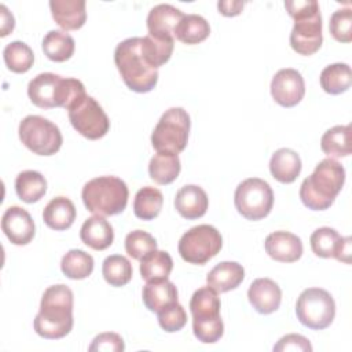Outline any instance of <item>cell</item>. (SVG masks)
Listing matches in <instances>:
<instances>
[{
	"label": "cell",
	"instance_id": "39",
	"mask_svg": "<svg viewBox=\"0 0 352 352\" xmlns=\"http://www.w3.org/2000/svg\"><path fill=\"white\" fill-rule=\"evenodd\" d=\"M331 36L340 43L352 41V10L340 8L333 12L329 22Z\"/></svg>",
	"mask_w": 352,
	"mask_h": 352
},
{
	"label": "cell",
	"instance_id": "14",
	"mask_svg": "<svg viewBox=\"0 0 352 352\" xmlns=\"http://www.w3.org/2000/svg\"><path fill=\"white\" fill-rule=\"evenodd\" d=\"M311 249L318 257H334L345 264L351 263V238L341 236L334 228L320 227L309 238Z\"/></svg>",
	"mask_w": 352,
	"mask_h": 352
},
{
	"label": "cell",
	"instance_id": "7",
	"mask_svg": "<svg viewBox=\"0 0 352 352\" xmlns=\"http://www.w3.org/2000/svg\"><path fill=\"white\" fill-rule=\"evenodd\" d=\"M220 298L217 292L205 286L194 292L190 300L194 336L204 344L217 342L224 333L220 318Z\"/></svg>",
	"mask_w": 352,
	"mask_h": 352
},
{
	"label": "cell",
	"instance_id": "43",
	"mask_svg": "<svg viewBox=\"0 0 352 352\" xmlns=\"http://www.w3.org/2000/svg\"><path fill=\"white\" fill-rule=\"evenodd\" d=\"M243 4H245L243 1H236V0L219 1L217 8H219V12L223 14L224 16H235L242 12Z\"/></svg>",
	"mask_w": 352,
	"mask_h": 352
},
{
	"label": "cell",
	"instance_id": "37",
	"mask_svg": "<svg viewBox=\"0 0 352 352\" xmlns=\"http://www.w3.org/2000/svg\"><path fill=\"white\" fill-rule=\"evenodd\" d=\"M104 280L114 287L125 286L132 279V264L121 254H111L104 258L102 265Z\"/></svg>",
	"mask_w": 352,
	"mask_h": 352
},
{
	"label": "cell",
	"instance_id": "29",
	"mask_svg": "<svg viewBox=\"0 0 352 352\" xmlns=\"http://www.w3.org/2000/svg\"><path fill=\"white\" fill-rule=\"evenodd\" d=\"M15 191L21 201L34 204L44 197L47 180L37 170H23L15 179Z\"/></svg>",
	"mask_w": 352,
	"mask_h": 352
},
{
	"label": "cell",
	"instance_id": "11",
	"mask_svg": "<svg viewBox=\"0 0 352 352\" xmlns=\"http://www.w3.org/2000/svg\"><path fill=\"white\" fill-rule=\"evenodd\" d=\"M297 319L305 327L323 330L336 316V302L331 294L320 287H309L301 292L296 302Z\"/></svg>",
	"mask_w": 352,
	"mask_h": 352
},
{
	"label": "cell",
	"instance_id": "13",
	"mask_svg": "<svg viewBox=\"0 0 352 352\" xmlns=\"http://www.w3.org/2000/svg\"><path fill=\"white\" fill-rule=\"evenodd\" d=\"M73 128L84 138L96 140L103 138L110 128V120L102 106L89 95H82L69 109Z\"/></svg>",
	"mask_w": 352,
	"mask_h": 352
},
{
	"label": "cell",
	"instance_id": "27",
	"mask_svg": "<svg viewBox=\"0 0 352 352\" xmlns=\"http://www.w3.org/2000/svg\"><path fill=\"white\" fill-rule=\"evenodd\" d=\"M182 165L177 154L157 151L148 164V175L158 184H170L180 173Z\"/></svg>",
	"mask_w": 352,
	"mask_h": 352
},
{
	"label": "cell",
	"instance_id": "19",
	"mask_svg": "<svg viewBox=\"0 0 352 352\" xmlns=\"http://www.w3.org/2000/svg\"><path fill=\"white\" fill-rule=\"evenodd\" d=\"M265 252L271 258L280 263H294L302 256L301 239L289 231L271 232L264 242Z\"/></svg>",
	"mask_w": 352,
	"mask_h": 352
},
{
	"label": "cell",
	"instance_id": "41",
	"mask_svg": "<svg viewBox=\"0 0 352 352\" xmlns=\"http://www.w3.org/2000/svg\"><path fill=\"white\" fill-rule=\"evenodd\" d=\"M91 352L94 351H106V352H122L125 349L124 340L117 333H102L96 336L92 344L88 348Z\"/></svg>",
	"mask_w": 352,
	"mask_h": 352
},
{
	"label": "cell",
	"instance_id": "22",
	"mask_svg": "<svg viewBox=\"0 0 352 352\" xmlns=\"http://www.w3.org/2000/svg\"><path fill=\"white\" fill-rule=\"evenodd\" d=\"M245 278L243 267L236 261H221L206 275V283L217 293L236 289Z\"/></svg>",
	"mask_w": 352,
	"mask_h": 352
},
{
	"label": "cell",
	"instance_id": "17",
	"mask_svg": "<svg viewBox=\"0 0 352 352\" xmlns=\"http://www.w3.org/2000/svg\"><path fill=\"white\" fill-rule=\"evenodd\" d=\"M183 16L184 14L170 4L153 7L146 21L148 34L160 40H175V30Z\"/></svg>",
	"mask_w": 352,
	"mask_h": 352
},
{
	"label": "cell",
	"instance_id": "15",
	"mask_svg": "<svg viewBox=\"0 0 352 352\" xmlns=\"http://www.w3.org/2000/svg\"><path fill=\"white\" fill-rule=\"evenodd\" d=\"M305 94V82L300 72L292 67L280 69L271 81V95L282 107H293L301 102Z\"/></svg>",
	"mask_w": 352,
	"mask_h": 352
},
{
	"label": "cell",
	"instance_id": "18",
	"mask_svg": "<svg viewBox=\"0 0 352 352\" xmlns=\"http://www.w3.org/2000/svg\"><path fill=\"white\" fill-rule=\"evenodd\" d=\"M248 298L258 314L268 315L279 308L282 301V290L275 280L270 278H258L250 283Z\"/></svg>",
	"mask_w": 352,
	"mask_h": 352
},
{
	"label": "cell",
	"instance_id": "38",
	"mask_svg": "<svg viewBox=\"0 0 352 352\" xmlns=\"http://www.w3.org/2000/svg\"><path fill=\"white\" fill-rule=\"evenodd\" d=\"M155 249H157L155 238L143 230H135L129 232L125 238V250L135 260H140L147 253Z\"/></svg>",
	"mask_w": 352,
	"mask_h": 352
},
{
	"label": "cell",
	"instance_id": "10",
	"mask_svg": "<svg viewBox=\"0 0 352 352\" xmlns=\"http://www.w3.org/2000/svg\"><path fill=\"white\" fill-rule=\"evenodd\" d=\"M18 135L22 144L37 155H52L63 143L59 128L41 116L25 117L19 122Z\"/></svg>",
	"mask_w": 352,
	"mask_h": 352
},
{
	"label": "cell",
	"instance_id": "35",
	"mask_svg": "<svg viewBox=\"0 0 352 352\" xmlns=\"http://www.w3.org/2000/svg\"><path fill=\"white\" fill-rule=\"evenodd\" d=\"M60 270L70 279H85L94 271V257L81 249H72L62 257Z\"/></svg>",
	"mask_w": 352,
	"mask_h": 352
},
{
	"label": "cell",
	"instance_id": "2",
	"mask_svg": "<svg viewBox=\"0 0 352 352\" xmlns=\"http://www.w3.org/2000/svg\"><path fill=\"white\" fill-rule=\"evenodd\" d=\"M73 329V292L66 285H54L45 289L40 311L34 318V330L48 340H58Z\"/></svg>",
	"mask_w": 352,
	"mask_h": 352
},
{
	"label": "cell",
	"instance_id": "23",
	"mask_svg": "<svg viewBox=\"0 0 352 352\" xmlns=\"http://www.w3.org/2000/svg\"><path fill=\"white\" fill-rule=\"evenodd\" d=\"M81 241L95 249V250H104L107 249L114 241V231L111 224L99 214H95L84 221L80 230Z\"/></svg>",
	"mask_w": 352,
	"mask_h": 352
},
{
	"label": "cell",
	"instance_id": "12",
	"mask_svg": "<svg viewBox=\"0 0 352 352\" xmlns=\"http://www.w3.org/2000/svg\"><path fill=\"white\" fill-rule=\"evenodd\" d=\"M234 204L239 214L248 220L267 217L274 205L271 186L258 177H249L238 184L234 194Z\"/></svg>",
	"mask_w": 352,
	"mask_h": 352
},
{
	"label": "cell",
	"instance_id": "33",
	"mask_svg": "<svg viewBox=\"0 0 352 352\" xmlns=\"http://www.w3.org/2000/svg\"><path fill=\"white\" fill-rule=\"evenodd\" d=\"M352 84L351 67L346 63H331L320 73V85L324 92L338 95L349 89Z\"/></svg>",
	"mask_w": 352,
	"mask_h": 352
},
{
	"label": "cell",
	"instance_id": "9",
	"mask_svg": "<svg viewBox=\"0 0 352 352\" xmlns=\"http://www.w3.org/2000/svg\"><path fill=\"white\" fill-rule=\"evenodd\" d=\"M221 246L223 238L217 228L209 224H199L183 234L177 250L184 261L204 265L220 252Z\"/></svg>",
	"mask_w": 352,
	"mask_h": 352
},
{
	"label": "cell",
	"instance_id": "44",
	"mask_svg": "<svg viewBox=\"0 0 352 352\" xmlns=\"http://www.w3.org/2000/svg\"><path fill=\"white\" fill-rule=\"evenodd\" d=\"M0 11H1V37H6L10 32H12L14 26H15V21L12 14L7 10V7L4 4L0 6Z\"/></svg>",
	"mask_w": 352,
	"mask_h": 352
},
{
	"label": "cell",
	"instance_id": "40",
	"mask_svg": "<svg viewBox=\"0 0 352 352\" xmlns=\"http://www.w3.org/2000/svg\"><path fill=\"white\" fill-rule=\"evenodd\" d=\"M157 315H158V323L161 329L168 333L179 331L187 323V314L183 305L179 304L177 301L162 308L160 312H157Z\"/></svg>",
	"mask_w": 352,
	"mask_h": 352
},
{
	"label": "cell",
	"instance_id": "42",
	"mask_svg": "<svg viewBox=\"0 0 352 352\" xmlns=\"http://www.w3.org/2000/svg\"><path fill=\"white\" fill-rule=\"evenodd\" d=\"M275 352H285V351H301V352H311L312 345L308 338L301 334H286L283 336L276 345H274Z\"/></svg>",
	"mask_w": 352,
	"mask_h": 352
},
{
	"label": "cell",
	"instance_id": "36",
	"mask_svg": "<svg viewBox=\"0 0 352 352\" xmlns=\"http://www.w3.org/2000/svg\"><path fill=\"white\" fill-rule=\"evenodd\" d=\"M4 63L8 70L14 73H26L30 70L34 62V54L32 48L23 41H11L3 51Z\"/></svg>",
	"mask_w": 352,
	"mask_h": 352
},
{
	"label": "cell",
	"instance_id": "30",
	"mask_svg": "<svg viewBox=\"0 0 352 352\" xmlns=\"http://www.w3.org/2000/svg\"><path fill=\"white\" fill-rule=\"evenodd\" d=\"M320 148L330 158L348 157L351 154V126L336 125L327 129L320 139Z\"/></svg>",
	"mask_w": 352,
	"mask_h": 352
},
{
	"label": "cell",
	"instance_id": "3",
	"mask_svg": "<svg viewBox=\"0 0 352 352\" xmlns=\"http://www.w3.org/2000/svg\"><path fill=\"white\" fill-rule=\"evenodd\" d=\"M344 182V166L334 158H324L301 183L300 198L311 210H326L333 205Z\"/></svg>",
	"mask_w": 352,
	"mask_h": 352
},
{
	"label": "cell",
	"instance_id": "34",
	"mask_svg": "<svg viewBox=\"0 0 352 352\" xmlns=\"http://www.w3.org/2000/svg\"><path fill=\"white\" fill-rule=\"evenodd\" d=\"M162 204H164L162 192L155 187L146 186V187H142L135 195L133 213L138 219L153 220L160 214L162 209Z\"/></svg>",
	"mask_w": 352,
	"mask_h": 352
},
{
	"label": "cell",
	"instance_id": "5",
	"mask_svg": "<svg viewBox=\"0 0 352 352\" xmlns=\"http://www.w3.org/2000/svg\"><path fill=\"white\" fill-rule=\"evenodd\" d=\"M30 102L40 109H69L85 95L84 84L77 78H65L55 73H40L28 85Z\"/></svg>",
	"mask_w": 352,
	"mask_h": 352
},
{
	"label": "cell",
	"instance_id": "1",
	"mask_svg": "<svg viewBox=\"0 0 352 352\" xmlns=\"http://www.w3.org/2000/svg\"><path fill=\"white\" fill-rule=\"evenodd\" d=\"M114 63L131 91L146 94L157 85L158 69L146 54L143 37H129L121 41L114 51Z\"/></svg>",
	"mask_w": 352,
	"mask_h": 352
},
{
	"label": "cell",
	"instance_id": "24",
	"mask_svg": "<svg viewBox=\"0 0 352 352\" xmlns=\"http://www.w3.org/2000/svg\"><path fill=\"white\" fill-rule=\"evenodd\" d=\"M301 158L292 148L276 150L270 161V172L272 177L280 183H293L301 172Z\"/></svg>",
	"mask_w": 352,
	"mask_h": 352
},
{
	"label": "cell",
	"instance_id": "28",
	"mask_svg": "<svg viewBox=\"0 0 352 352\" xmlns=\"http://www.w3.org/2000/svg\"><path fill=\"white\" fill-rule=\"evenodd\" d=\"M173 268L172 257L164 250H151L140 258V275L146 282L168 279Z\"/></svg>",
	"mask_w": 352,
	"mask_h": 352
},
{
	"label": "cell",
	"instance_id": "26",
	"mask_svg": "<svg viewBox=\"0 0 352 352\" xmlns=\"http://www.w3.org/2000/svg\"><path fill=\"white\" fill-rule=\"evenodd\" d=\"M142 298L146 308L157 314L162 308L177 301V289L168 279L151 280L144 285Z\"/></svg>",
	"mask_w": 352,
	"mask_h": 352
},
{
	"label": "cell",
	"instance_id": "21",
	"mask_svg": "<svg viewBox=\"0 0 352 352\" xmlns=\"http://www.w3.org/2000/svg\"><path fill=\"white\" fill-rule=\"evenodd\" d=\"M50 8L54 21L63 30H77L87 21L84 0H51Z\"/></svg>",
	"mask_w": 352,
	"mask_h": 352
},
{
	"label": "cell",
	"instance_id": "8",
	"mask_svg": "<svg viewBox=\"0 0 352 352\" xmlns=\"http://www.w3.org/2000/svg\"><path fill=\"white\" fill-rule=\"evenodd\" d=\"M190 116L183 107L168 109L151 133V144L157 151L182 153L188 142Z\"/></svg>",
	"mask_w": 352,
	"mask_h": 352
},
{
	"label": "cell",
	"instance_id": "20",
	"mask_svg": "<svg viewBox=\"0 0 352 352\" xmlns=\"http://www.w3.org/2000/svg\"><path fill=\"white\" fill-rule=\"evenodd\" d=\"M208 205L209 199L205 190L197 184L183 186L175 197V208L177 213L187 220L202 217L208 210Z\"/></svg>",
	"mask_w": 352,
	"mask_h": 352
},
{
	"label": "cell",
	"instance_id": "32",
	"mask_svg": "<svg viewBox=\"0 0 352 352\" xmlns=\"http://www.w3.org/2000/svg\"><path fill=\"white\" fill-rule=\"evenodd\" d=\"M210 33L209 22L197 14H187L183 16V19L179 22L175 37L184 43V44H198L208 38Z\"/></svg>",
	"mask_w": 352,
	"mask_h": 352
},
{
	"label": "cell",
	"instance_id": "16",
	"mask_svg": "<svg viewBox=\"0 0 352 352\" xmlns=\"http://www.w3.org/2000/svg\"><path fill=\"white\" fill-rule=\"evenodd\" d=\"M1 230L14 245H28L36 232L34 221L28 210L21 206H10L1 217Z\"/></svg>",
	"mask_w": 352,
	"mask_h": 352
},
{
	"label": "cell",
	"instance_id": "4",
	"mask_svg": "<svg viewBox=\"0 0 352 352\" xmlns=\"http://www.w3.org/2000/svg\"><path fill=\"white\" fill-rule=\"evenodd\" d=\"M287 14L294 19L290 33V45L300 55L315 54L323 41L322 15L315 0L285 1Z\"/></svg>",
	"mask_w": 352,
	"mask_h": 352
},
{
	"label": "cell",
	"instance_id": "31",
	"mask_svg": "<svg viewBox=\"0 0 352 352\" xmlns=\"http://www.w3.org/2000/svg\"><path fill=\"white\" fill-rule=\"evenodd\" d=\"M43 51L45 56L54 62H65L74 52L73 37L63 30H50L43 38Z\"/></svg>",
	"mask_w": 352,
	"mask_h": 352
},
{
	"label": "cell",
	"instance_id": "25",
	"mask_svg": "<svg viewBox=\"0 0 352 352\" xmlns=\"http://www.w3.org/2000/svg\"><path fill=\"white\" fill-rule=\"evenodd\" d=\"M76 214V206L69 198L55 197L45 205L43 210V220L50 228L63 231L73 226Z\"/></svg>",
	"mask_w": 352,
	"mask_h": 352
},
{
	"label": "cell",
	"instance_id": "6",
	"mask_svg": "<svg viewBox=\"0 0 352 352\" xmlns=\"http://www.w3.org/2000/svg\"><path fill=\"white\" fill-rule=\"evenodd\" d=\"M128 186L116 176H99L84 184L81 198L88 212L99 216H114L126 208Z\"/></svg>",
	"mask_w": 352,
	"mask_h": 352
}]
</instances>
